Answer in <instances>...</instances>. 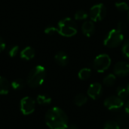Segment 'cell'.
Returning a JSON list of instances; mask_svg holds the SVG:
<instances>
[{"instance_id": "obj_33", "label": "cell", "mask_w": 129, "mask_h": 129, "mask_svg": "<svg viewBox=\"0 0 129 129\" xmlns=\"http://www.w3.org/2000/svg\"><path fill=\"white\" fill-rule=\"evenodd\" d=\"M128 23H129V11H128Z\"/></svg>"}, {"instance_id": "obj_16", "label": "cell", "mask_w": 129, "mask_h": 129, "mask_svg": "<svg viewBox=\"0 0 129 129\" xmlns=\"http://www.w3.org/2000/svg\"><path fill=\"white\" fill-rule=\"evenodd\" d=\"M36 101L41 105H48L51 103V98L45 94H39L36 98Z\"/></svg>"}, {"instance_id": "obj_17", "label": "cell", "mask_w": 129, "mask_h": 129, "mask_svg": "<svg viewBox=\"0 0 129 129\" xmlns=\"http://www.w3.org/2000/svg\"><path fill=\"white\" fill-rule=\"evenodd\" d=\"M91 75V70L89 68H83L79 70L78 76L81 80H87Z\"/></svg>"}, {"instance_id": "obj_4", "label": "cell", "mask_w": 129, "mask_h": 129, "mask_svg": "<svg viewBox=\"0 0 129 129\" xmlns=\"http://www.w3.org/2000/svg\"><path fill=\"white\" fill-rule=\"evenodd\" d=\"M124 39L122 32L117 29H111L106 36L104 40V45L108 48H116L120 45Z\"/></svg>"}, {"instance_id": "obj_27", "label": "cell", "mask_w": 129, "mask_h": 129, "mask_svg": "<svg viewBox=\"0 0 129 129\" xmlns=\"http://www.w3.org/2000/svg\"><path fill=\"white\" fill-rule=\"evenodd\" d=\"M127 29V23L125 21H120L117 24V29L120 32H123Z\"/></svg>"}, {"instance_id": "obj_11", "label": "cell", "mask_w": 129, "mask_h": 129, "mask_svg": "<svg viewBox=\"0 0 129 129\" xmlns=\"http://www.w3.org/2000/svg\"><path fill=\"white\" fill-rule=\"evenodd\" d=\"M95 26L92 20H87L84 22V23L82 26V30L85 36L90 37L94 33Z\"/></svg>"}, {"instance_id": "obj_22", "label": "cell", "mask_w": 129, "mask_h": 129, "mask_svg": "<svg viewBox=\"0 0 129 129\" xmlns=\"http://www.w3.org/2000/svg\"><path fill=\"white\" fill-rule=\"evenodd\" d=\"M88 17V14H87L86 11H83V10H79L76 12L74 17L76 20H86L87 17Z\"/></svg>"}, {"instance_id": "obj_8", "label": "cell", "mask_w": 129, "mask_h": 129, "mask_svg": "<svg viewBox=\"0 0 129 129\" xmlns=\"http://www.w3.org/2000/svg\"><path fill=\"white\" fill-rule=\"evenodd\" d=\"M104 106L110 110H116L122 108L124 106V101L118 96H110L105 99Z\"/></svg>"}, {"instance_id": "obj_13", "label": "cell", "mask_w": 129, "mask_h": 129, "mask_svg": "<svg viewBox=\"0 0 129 129\" xmlns=\"http://www.w3.org/2000/svg\"><path fill=\"white\" fill-rule=\"evenodd\" d=\"M55 61L60 66H66L67 65L68 62H69V57L67 56V54L63 52V51H59L56 54L55 57H54Z\"/></svg>"}, {"instance_id": "obj_6", "label": "cell", "mask_w": 129, "mask_h": 129, "mask_svg": "<svg viewBox=\"0 0 129 129\" xmlns=\"http://www.w3.org/2000/svg\"><path fill=\"white\" fill-rule=\"evenodd\" d=\"M107 14V9L104 4H97L91 7L89 11V17L91 20L98 22L102 20Z\"/></svg>"}, {"instance_id": "obj_7", "label": "cell", "mask_w": 129, "mask_h": 129, "mask_svg": "<svg viewBox=\"0 0 129 129\" xmlns=\"http://www.w3.org/2000/svg\"><path fill=\"white\" fill-rule=\"evenodd\" d=\"M20 108L21 113L28 116L32 114L36 109V101L31 97H24L21 99L20 103Z\"/></svg>"}, {"instance_id": "obj_2", "label": "cell", "mask_w": 129, "mask_h": 129, "mask_svg": "<svg viewBox=\"0 0 129 129\" xmlns=\"http://www.w3.org/2000/svg\"><path fill=\"white\" fill-rule=\"evenodd\" d=\"M45 76L46 70L45 67L41 65H37L33 67L29 73L26 79L27 85L33 88H37L42 85L45 79Z\"/></svg>"}, {"instance_id": "obj_23", "label": "cell", "mask_w": 129, "mask_h": 129, "mask_svg": "<svg viewBox=\"0 0 129 129\" xmlns=\"http://www.w3.org/2000/svg\"><path fill=\"white\" fill-rule=\"evenodd\" d=\"M104 129H120V126L118 122L113 120L107 121L104 126Z\"/></svg>"}, {"instance_id": "obj_30", "label": "cell", "mask_w": 129, "mask_h": 129, "mask_svg": "<svg viewBox=\"0 0 129 129\" xmlns=\"http://www.w3.org/2000/svg\"><path fill=\"white\" fill-rule=\"evenodd\" d=\"M66 129H79L78 127L75 125H68L67 128Z\"/></svg>"}, {"instance_id": "obj_26", "label": "cell", "mask_w": 129, "mask_h": 129, "mask_svg": "<svg viewBox=\"0 0 129 129\" xmlns=\"http://www.w3.org/2000/svg\"><path fill=\"white\" fill-rule=\"evenodd\" d=\"M45 33L48 35H54L55 33H58V29L54 26H48L45 29Z\"/></svg>"}, {"instance_id": "obj_14", "label": "cell", "mask_w": 129, "mask_h": 129, "mask_svg": "<svg viewBox=\"0 0 129 129\" xmlns=\"http://www.w3.org/2000/svg\"><path fill=\"white\" fill-rule=\"evenodd\" d=\"M10 90L8 81L3 76H0V94H7Z\"/></svg>"}, {"instance_id": "obj_29", "label": "cell", "mask_w": 129, "mask_h": 129, "mask_svg": "<svg viewBox=\"0 0 129 129\" xmlns=\"http://www.w3.org/2000/svg\"><path fill=\"white\" fill-rule=\"evenodd\" d=\"M125 111L126 112V113L129 115V101L126 103L125 106Z\"/></svg>"}, {"instance_id": "obj_10", "label": "cell", "mask_w": 129, "mask_h": 129, "mask_svg": "<svg viewBox=\"0 0 129 129\" xmlns=\"http://www.w3.org/2000/svg\"><path fill=\"white\" fill-rule=\"evenodd\" d=\"M114 73L119 76H126L129 75V63L120 61L116 63L113 68Z\"/></svg>"}, {"instance_id": "obj_31", "label": "cell", "mask_w": 129, "mask_h": 129, "mask_svg": "<svg viewBox=\"0 0 129 129\" xmlns=\"http://www.w3.org/2000/svg\"><path fill=\"white\" fill-rule=\"evenodd\" d=\"M120 129H129V128H128V127H124V128H120Z\"/></svg>"}, {"instance_id": "obj_20", "label": "cell", "mask_w": 129, "mask_h": 129, "mask_svg": "<svg viewBox=\"0 0 129 129\" xmlns=\"http://www.w3.org/2000/svg\"><path fill=\"white\" fill-rule=\"evenodd\" d=\"M116 77L114 74H108L104 79V84L107 86H112L115 84Z\"/></svg>"}, {"instance_id": "obj_3", "label": "cell", "mask_w": 129, "mask_h": 129, "mask_svg": "<svg viewBox=\"0 0 129 129\" xmlns=\"http://www.w3.org/2000/svg\"><path fill=\"white\" fill-rule=\"evenodd\" d=\"M58 33L65 37H71L76 34L77 26L76 22L70 17H66L59 21Z\"/></svg>"}, {"instance_id": "obj_1", "label": "cell", "mask_w": 129, "mask_h": 129, "mask_svg": "<svg viewBox=\"0 0 129 129\" xmlns=\"http://www.w3.org/2000/svg\"><path fill=\"white\" fill-rule=\"evenodd\" d=\"M46 125L51 129H66L68 125V117L65 112L57 107L48 110L45 114Z\"/></svg>"}, {"instance_id": "obj_25", "label": "cell", "mask_w": 129, "mask_h": 129, "mask_svg": "<svg viewBox=\"0 0 129 129\" xmlns=\"http://www.w3.org/2000/svg\"><path fill=\"white\" fill-rule=\"evenodd\" d=\"M19 51V47L17 45H14L12 47H11L8 50V54L11 57H14L15 56H17V53Z\"/></svg>"}, {"instance_id": "obj_15", "label": "cell", "mask_w": 129, "mask_h": 129, "mask_svg": "<svg viewBox=\"0 0 129 129\" xmlns=\"http://www.w3.org/2000/svg\"><path fill=\"white\" fill-rule=\"evenodd\" d=\"M87 101H88V98L83 94H79L74 98V103L78 107L83 106L84 104H86Z\"/></svg>"}, {"instance_id": "obj_9", "label": "cell", "mask_w": 129, "mask_h": 129, "mask_svg": "<svg viewBox=\"0 0 129 129\" xmlns=\"http://www.w3.org/2000/svg\"><path fill=\"white\" fill-rule=\"evenodd\" d=\"M88 95L90 98L93 100L98 99L102 93V85L100 83L95 82L90 85L88 89Z\"/></svg>"}, {"instance_id": "obj_28", "label": "cell", "mask_w": 129, "mask_h": 129, "mask_svg": "<svg viewBox=\"0 0 129 129\" xmlns=\"http://www.w3.org/2000/svg\"><path fill=\"white\" fill-rule=\"evenodd\" d=\"M5 46H6V45H5V42L4 39L2 37H0V53L5 50Z\"/></svg>"}, {"instance_id": "obj_5", "label": "cell", "mask_w": 129, "mask_h": 129, "mask_svg": "<svg viewBox=\"0 0 129 129\" xmlns=\"http://www.w3.org/2000/svg\"><path fill=\"white\" fill-rule=\"evenodd\" d=\"M111 59L109 55L106 54H101L98 55L93 63L94 68L98 73H104L110 67Z\"/></svg>"}, {"instance_id": "obj_32", "label": "cell", "mask_w": 129, "mask_h": 129, "mask_svg": "<svg viewBox=\"0 0 129 129\" xmlns=\"http://www.w3.org/2000/svg\"><path fill=\"white\" fill-rule=\"evenodd\" d=\"M127 89H128V93H129V84L128 85V86H127Z\"/></svg>"}, {"instance_id": "obj_12", "label": "cell", "mask_w": 129, "mask_h": 129, "mask_svg": "<svg viewBox=\"0 0 129 129\" xmlns=\"http://www.w3.org/2000/svg\"><path fill=\"white\" fill-rule=\"evenodd\" d=\"M20 57L26 60H29L35 57V50L30 47L27 46L20 51Z\"/></svg>"}, {"instance_id": "obj_19", "label": "cell", "mask_w": 129, "mask_h": 129, "mask_svg": "<svg viewBox=\"0 0 129 129\" xmlns=\"http://www.w3.org/2000/svg\"><path fill=\"white\" fill-rule=\"evenodd\" d=\"M11 85L14 90H21L24 88L25 82L22 79H17L11 82Z\"/></svg>"}, {"instance_id": "obj_18", "label": "cell", "mask_w": 129, "mask_h": 129, "mask_svg": "<svg viewBox=\"0 0 129 129\" xmlns=\"http://www.w3.org/2000/svg\"><path fill=\"white\" fill-rule=\"evenodd\" d=\"M117 96L121 98L122 100H125L128 98L129 93L127 88L125 87H123V86H119L118 88H117Z\"/></svg>"}, {"instance_id": "obj_21", "label": "cell", "mask_w": 129, "mask_h": 129, "mask_svg": "<svg viewBox=\"0 0 129 129\" xmlns=\"http://www.w3.org/2000/svg\"><path fill=\"white\" fill-rule=\"evenodd\" d=\"M116 8L121 12L129 11V5L125 2H117L115 4Z\"/></svg>"}, {"instance_id": "obj_24", "label": "cell", "mask_w": 129, "mask_h": 129, "mask_svg": "<svg viewBox=\"0 0 129 129\" xmlns=\"http://www.w3.org/2000/svg\"><path fill=\"white\" fill-rule=\"evenodd\" d=\"M122 51L123 55H124L126 58L129 59V39L128 40H127V41L124 43V45H123V46H122Z\"/></svg>"}]
</instances>
